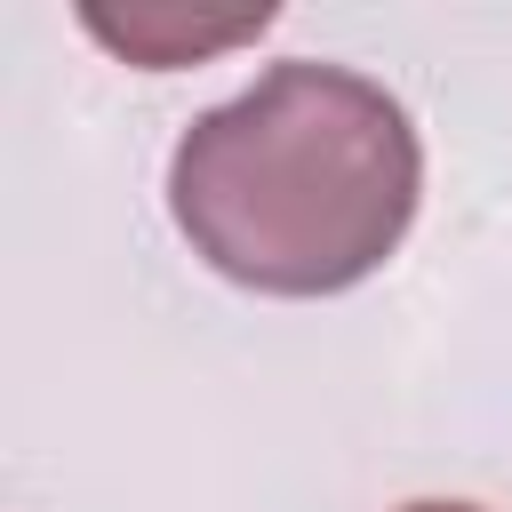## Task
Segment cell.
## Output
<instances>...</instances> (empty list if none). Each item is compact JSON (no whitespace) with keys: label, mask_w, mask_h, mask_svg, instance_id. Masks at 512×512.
I'll return each instance as SVG.
<instances>
[{"label":"cell","mask_w":512,"mask_h":512,"mask_svg":"<svg viewBox=\"0 0 512 512\" xmlns=\"http://www.w3.org/2000/svg\"><path fill=\"white\" fill-rule=\"evenodd\" d=\"M400 512H480V504H456V496H424V504H400Z\"/></svg>","instance_id":"7a4b0ae2"},{"label":"cell","mask_w":512,"mask_h":512,"mask_svg":"<svg viewBox=\"0 0 512 512\" xmlns=\"http://www.w3.org/2000/svg\"><path fill=\"white\" fill-rule=\"evenodd\" d=\"M424 144L368 72L288 56L200 112L168 160V216L192 256L256 296H336L416 224Z\"/></svg>","instance_id":"6da1fadb"}]
</instances>
